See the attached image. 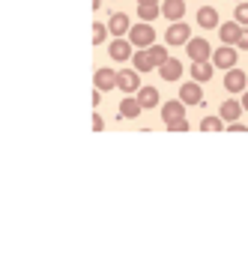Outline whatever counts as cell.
<instances>
[{"label":"cell","instance_id":"15","mask_svg":"<svg viewBox=\"0 0 248 263\" xmlns=\"http://www.w3.org/2000/svg\"><path fill=\"white\" fill-rule=\"evenodd\" d=\"M198 24L203 27V30H215L221 21H218V12H215L213 6H200L198 9Z\"/></svg>","mask_w":248,"mask_h":263},{"label":"cell","instance_id":"21","mask_svg":"<svg viewBox=\"0 0 248 263\" xmlns=\"http://www.w3.org/2000/svg\"><path fill=\"white\" fill-rule=\"evenodd\" d=\"M138 15H141V21H156L162 15V6L159 3H138Z\"/></svg>","mask_w":248,"mask_h":263},{"label":"cell","instance_id":"25","mask_svg":"<svg viewBox=\"0 0 248 263\" xmlns=\"http://www.w3.org/2000/svg\"><path fill=\"white\" fill-rule=\"evenodd\" d=\"M105 36H108V24H93V45H102L105 42Z\"/></svg>","mask_w":248,"mask_h":263},{"label":"cell","instance_id":"23","mask_svg":"<svg viewBox=\"0 0 248 263\" xmlns=\"http://www.w3.org/2000/svg\"><path fill=\"white\" fill-rule=\"evenodd\" d=\"M200 129L203 132H221L224 123H221V117H206V120H200Z\"/></svg>","mask_w":248,"mask_h":263},{"label":"cell","instance_id":"18","mask_svg":"<svg viewBox=\"0 0 248 263\" xmlns=\"http://www.w3.org/2000/svg\"><path fill=\"white\" fill-rule=\"evenodd\" d=\"M242 102H236V99H227V102H221V120H239L242 117Z\"/></svg>","mask_w":248,"mask_h":263},{"label":"cell","instance_id":"17","mask_svg":"<svg viewBox=\"0 0 248 263\" xmlns=\"http://www.w3.org/2000/svg\"><path fill=\"white\" fill-rule=\"evenodd\" d=\"M132 63H135V69H138V72H152V69H156V63H152V57H149L147 48L135 51V54H132Z\"/></svg>","mask_w":248,"mask_h":263},{"label":"cell","instance_id":"33","mask_svg":"<svg viewBox=\"0 0 248 263\" xmlns=\"http://www.w3.org/2000/svg\"><path fill=\"white\" fill-rule=\"evenodd\" d=\"M239 3H242V0H239Z\"/></svg>","mask_w":248,"mask_h":263},{"label":"cell","instance_id":"29","mask_svg":"<svg viewBox=\"0 0 248 263\" xmlns=\"http://www.w3.org/2000/svg\"><path fill=\"white\" fill-rule=\"evenodd\" d=\"M227 129H231V132H245V126H242V123H231Z\"/></svg>","mask_w":248,"mask_h":263},{"label":"cell","instance_id":"4","mask_svg":"<svg viewBox=\"0 0 248 263\" xmlns=\"http://www.w3.org/2000/svg\"><path fill=\"white\" fill-rule=\"evenodd\" d=\"M185 51L192 57V63H200V60H213V48L206 39H188L185 42Z\"/></svg>","mask_w":248,"mask_h":263},{"label":"cell","instance_id":"6","mask_svg":"<svg viewBox=\"0 0 248 263\" xmlns=\"http://www.w3.org/2000/svg\"><path fill=\"white\" fill-rule=\"evenodd\" d=\"M182 117H185V102H182V99H170V102L162 105V120H165V126L177 123Z\"/></svg>","mask_w":248,"mask_h":263},{"label":"cell","instance_id":"12","mask_svg":"<svg viewBox=\"0 0 248 263\" xmlns=\"http://www.w3.org/2000/svg\"><path fill=\"white\" fill-rule=\"evenodd\" d=\"M141 111H144V105L138 102V96H123V102H120V117H126V120H135V117H141Z\"/></svg>","mask_w":248,"mask_h":263},{"label":"cell","instance_id":"24","mask_svg":"<svg viewBox=\"0 0 248 263\" xmlns=\"http://www.w3.org/2000/svg\"><path fill=\"white\" fill-rule=\"evenodd\" d=\"M233 18L242 24V27H248V0H242V3H236V9H233Z\"/></svg>","mask_w":248,"mask_h":263},{"label":"cell","instance_id":"32","mask_svg":"<svg viewBox=\"0 0 248 263\" xmlns=\"http://www.w3.org/2000/svg\"><path fill=\"white\" fill-rule=\"evenodd\" d=\"M138 3H159V0H138Z\"/></svg>","mask_w":248,"mask_h":263},{"label":"cell","instance_id":"5","mask_svg":"<svg viewBox=\"0 0 248 263\" xmlns=\"http://www.w3.org/2000/svg\"><path fill=\"white\" fill-rule=\"evenodd\" d=\"M236 54H239V48L221 45V48L213 51V66L215 69H233V66H236Z\"/></svg>","mask_w":248,"mask_h":263},{"label":"cell","instance_id":"9","mask_svg":"<svg viewBox=\"0 0 248 263\" xmlns=\"http://www.w3.org/2000/svg\"><path fill=\"white\" fill-rule=\"evenodd\" d=\"M180 99L185 102V105H203V90H200V81H192L182 84L180 87Z\"/></svg>","mask_w":248,"mask_h":263},{"label":"cell","instance_id":"1","mask_svg":"<svg viewBox=\"0 0 248 263\" xmlns=\"http://www.w3.org/2000/svg\"><path fill=\"white\" fill-rule=\"evenodd\" d=\"M129 42L135 48H149L156 42V30H152V21H141V24H132L129 30Z\"/></svg>","mask_w":248,"mask_h":263},{"label":"cell","instance_id":"14","mask_svg":"<svg viewBox=\"0 0 248 263\" xmlns=\"http://www.w3.org/2000/svg\"><path fill=\"white\" fill-rule=\"evenodd\" d=\"M162 15L167 21H180L185 15V0H162Z\"/></svg>","mask_w":248,"mask_h":263},{"label":"cell","instance_id":"30","mask_svg":"<svg viewBox=\"0 0 248 263\" xmlns=\"http://www.w3.org/2000/svg\"><path fill=\"white\" fill-rule=\"evenodd\" d=\"M242 108L248 111V90H242Z\"/></svg>","mask_w":248,"mask_h":263},{"label":"cell","instance_id":"28","mask_svg":"<svg viewBox=\"0 0 248 263\" xmlns=\"http://www.w3.org/2000/svg\"><path fill=\"white\" fill-rule=\"evenodd\" d=\"M93 129H96V132H102V129H105V120H102L99 114H93Z\"/></svg>","mask_w":248,"mask_h":263},{"label":"cell","instance_id":"26","mask_svg":"<svg viewBox=\"0 0 248 263\" xmlns=\"http://www.w3.org/2000/svg\"><path fill=\"white\" fill-rule=\"evenodd\" d=\"M167 129H170V132H188V120L182 117V120H177V123H170Z\"/></svg>","mask_w":248,"mask_h":263},{"label":"cell","instance_id":"8","mask_svg":"<svg viewBox=\"0 0 248 263\" xmlns=\"http://www.w3.org/2000/svg\"><path fill=\"white\" fill-rule=\"evenodd\" d=\"M239 36H242V24L233 18L227 24H218V39L224 42V45H236L239 42Z\"/></svg>","mask_w":248,"mask_h":263},{"label":"cell","instance_id":"3","mask_svg":"<svg viewBox=\"0 0 248 263\" xmlns=\"http://www.w3.org/2000/svg\"><path fill=\"white\" fill-rule=\"evenodd\" d=\"M117 87H120L123 93H138V90H141V72H138V69H123V72H117Z\"/></svg>","mask_w":248,"mask_h":263},{"label":"cell","instance_id":"27","mask_svg":"<svg viewBox=\"0 0 248 263\" xmlns=\"http://www.w3.org/2000/svg\"><path fill=\"white\" fill-rule=\"evenodd\" d=\"M236 48H239V51H248V27H242V36H239Z\"/></svg>","mask_w":248,"mask_h":263},{"label":"cell","instance_id":"11","mask_svg":"<svg viewBox=\"0 0 248 263\" xmlns=\"http://www.w3.org/2000/svg\"><path fill=\"white\" fill-rule=\"evenodd\" d=\"M93 84H96V90L108 93V90H114V87H117V72H114V69H96Z\"/></svg>","mask_w":248,"mask_h":263},{"label":"cell","instance_id":"19","mask_svg":"<svg viewBox=\"0 0 248 263\" xmlns=\"http://www.w3.org/2000/svg\"><path fill=\"white\" fill-rule=\"evenodd\" d=\"M213 69L215 66L209 63V60H200V63H192V78H195V81H209V78H213Z\"/></svg>","mask_w":248,"mask_h":263},{"label":"cell","instance_id":"13","mask_svg":"<svg viewBox=\"0 0 248 263\" xmlns=\"http://www.w3.org/2000/svg\"><path fill=\"white\" fill-rule=\"evenodd\" d=\"M159 75H162L165 81H180V75H182V63L177 60V57H167L165 63L159 66Z\"/></svg>","mask_w":248,"mask_h":263},{"label":"cell","instance_id":"16","mask_svg":"<svg viewBox=\"0 0 248 263\" xmlns=\"http://www.w3.org/2000/svg\"><path fill=\"white\" fill-rule=\"evenodd\" d=\"M108 30L114 33V36H123L126 30H132V24H129V15H126V12H114V15L108 18Z\"/></svg>","mask_w":248,"mask_h":263},{"label":"cell","instance_id":"7","mask_svg":"<svg viewBox=\"0 0 248 263\" xmlns=\"http://www.w3.org/2000/svg\"><path fill=\"white\" fill-rule=\"evenodd\" d=\"M245 84H248V75L242 69H236V66L227 69V75H224V90H227V93H242Z\"/></svg>","mask_w":248,"mask_h":263},{"label":"cell","instance_id":"20","mask_svg":"<svg viewBox=\"0 0 248 263\" xmlns=\"http://www.w3.org/2000/svg\"><path fill=\"white\" fill-rule=\"evenodd\" d=\"M138 102L144 108H159V90L156 87H141L138 90Z\"/></svg>","mask_w":248,"mask_h":263},{"label":"cell","instance_id":"2","mask_svg":"<svg viewBox=\"0 0 248 263\" xmlns=\"http://www.w3.org/2000/svg\"><path fill=\"white\" fill-rule=\"evenodd\" d=\"M188 39H192V27H188V24H182V18H180V21H170V27H167V33H165L167 45H174V48H177V45H185Z\"/></svg>","mask_w":248,"mask_h":263},{"label":"cell","instance_id":"31","mask_svg":"<svg viewBox=\"0 0 248 263\" xmlns=\"http://www.w3.org/2000/svg\"><path fill=\"white\" fill-rule=\"evenodd\" d=\"M99 6H102V0H93V9H99Z\"/></svg>","mask_w":248,"mask_h":263},{"label":"cell","instance_id":"10","mask_svg":"<svg viewBox=\"0 0 248 263\" xmlns=\"http://www.w3.org/2000/svg\"><path fill=\"white\" fill-rule=\"evenodd\" d=\"M108 54H111V60H120V63H126V60H132V42H126V39H120L117 36L114 42H111V48H108Z\"/></svg>","mask_w":248,"mask_h":263},{"label":"cell","instance_id":"22","mask_svg":"<svg viewBox=\"0 0 248 263\" xmlns=\"http://www.w3.org/2000/svg\"><path fill=\"white\" fill-rule=\"evenodd\" d=\"M147 51H149V57H152V63H156V69L167 60V48H165V45H156V42H152Z\"/></svg>","mask_w":248,"mask_h":263}]
</instances>
